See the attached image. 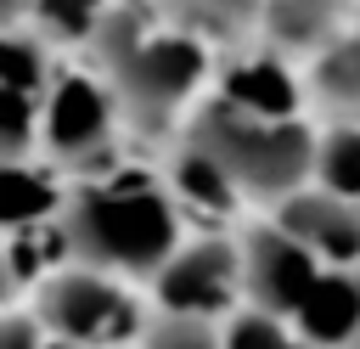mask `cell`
<instances>
[{
  "label": "cell",
  "mask_w": 360,
  "mask_h": 349,
  "mask_svg": "<svg viewBox=\"0 0 360 349\" xmlns=\"http://www.w3.org/2000/svg\"><path fill=\"white\" fill-rule=\"evenodd\" d=\"M84 45L96 51V73L118 96L124 124L163 135L191 118L208 51L202 34L180 28L158 0H112Z\"/></svg>",
  "instance_id": "1"
},
{
  "label": "cell",
  "mask_w": 360,
  "mask_h": 349,
  "mask_svg": "<svg viewBox=\"0 0 360 349\" xmlns=\"http://www.w3.org/2000/svg\"><path fill=\"white\" fill-rule=\"evenodd\" d=\"M62 236L73 265L107 270L118 281H152L186 242V208L152 174H90L62 203Z\"/></svg>",
  "instance_id": "2"
},
{
  "label": "cell",
  "mask_w": 360,
  "mask_h": 349,
  "mask_svg": "<svg viewBox=\"0 0 360 349\" xmlns=\"http://www.w3.org/2000/svg\"><path fill=\"white\" fill-rule=\"evenodd\" d=\"M180 141L208 152L242 197L270 203V208L292 197L298 186H309L315 174V129L304 118H253V113L225 107L219 96L191 107V118L180 124Z\"/></svg>",
  "instance_id": "3"
},
{
  "label": "cell",
  "mask_w": 360,
  "mask_h": 349,
  "mask_svg": "<svg viewBox=\"0 0 360 349\" xmlns=\"http://www.w3.org/2000/svg\"><path fill=\"white\" fill-rule=\"evenodd\" d=\"M34 321L45 338L79 349H129L146 326L135 281H118L90 265H62L34 287Z\"/></svg>",
  "instance_id": "4"
},
{
  "label": "cell",
  "mask_w": 360,
  "mask_h": 349,
  "mask_svg": "<svg viewBox=\"0 0 360 349\" xmlns=\"http://www.w3.org/2000/svg\"><path fill=\"white\" fill-rule=\"evenodd\" d=\"M124 113H118V96L101 73H56L39 96V152L62 169H96L107 163L112 152V135H118Z\"/></svg>",
  "instance_id": "5"
},
{
  "label": "cell",
  "mask_w": 360,
  "mask_h": 349,
  "mask_svg": "<svg viewBox=\"0 0 360 349\" xmlns=\"http://www.w3.org/2000/svg\"><path fill=\"white\" fill-rule=\"evenodd\" d=\"M152 298L163 315L231 321L242 310V242L225 231L186 236L152 276Z\"/></svg>",
  "instance_id": "6"
},
{
  "label": "cell",
  "mask_w": 360,
  "mask_h": 349,
  "mask_svg": "<svg viewBox=\"0 0 360 349\" xmlns=\"http://www.w3.org/2000/svg\"><path fill=\"white\" fill-rule=\"evenodd\" d=\"M321 270L326 265L298 236H287L276 220H264L242 236V304L248 310H270V315L292 321V310L304 304V293L315 287Z\"/></svg>",
  "instance_id": "7"
},
{
  "label": "cell",
  "mask_w": 360,
  "mask_h": 349,
  "mask_svg": "<svg viewBox=\"0 0 360 349\" xmlns=\"http://www.w3.org/2000/svg\"><path fill=\"white\" fill-rule=\"evenodd\" d=\"M270 220L287 231V236H298L321 265H332V270H354V259H360V203L354 197H338V191H326V186H298L292 197H281L276 208H270Z\"/></svg>",
  "instance_id": "8"
},
{
  "label": "cell",
  "mask_w": 360,
  "mask_h": 349,
  "mask_svg": "<svg viewBox=\"0 0 360 349\" xmlns=\"http://www.w3.org/2000/svg\"><path fill=\"white\" fill-rule=\"evenodd\" d=\"M304 79L292 73L287 56H276L270 45L259 51H236L219 62V101L236 107V113H253V118H298L304 113Z\"/></svg>",
  "instance_id": "9"
},
{
  "label": "cell",
  "mask_w": 360,
  "mask_h": 349,
  "mask_svg": "<svg viewBox=\"0 0 360 349\" xmlns=\"http://www.w3.org/2000/svg\"><path fill=\"white\" fill-rule=\"evenodd\" d=\"M253 28L264 34V45L276 56H304L315 62L332 39H343L354 23H349V0H259V17Z\"/></svg>",
  "instance_id": "10"
},
{
  "label": "cell",
  "mask_w": 360,
  "mask_h": 349,
  "mask_svg": "<svg viewBox=\"0 0 360 349\" xmlns=\"http://www.w3.org/2000/svg\"><path fill=\"white\" fill-rule=\"evenodd\" d=\"M292 326L315 349H354L360 343V276L354 270H321L304 304L292 310Z\"/></svg>",
  "instance_id": "11"
},
{
  "label": "cell",
  "mask_w": 360,
  "mask_h": 349,
  "mask_svg": "<svg viewBox=\"0 0 360 349\" xmlns=\"http://www.w3.org/2000/svg\"><path fill=\"white\" fill-rule=\"evenodd\" d=\"M62 203H68V191H62V186H56V174H51V169H39L34 158L0 163V236L62 220Z\"/></svg>",
  "instance_id": "12"
},
{
  "label": "cell",
  "mask_w": 360,
  "mask_h": 349,
  "mask_svg": "<svg viewBox=\"0 0 360 349\" xmlns=\"http://www.w3.org/2000/svg\"><path fill=\"white\" fill-rule=\"evenodd\" d=\"M309 96L338 118V124H360V28H349L343 39H332L315 62H309Z\"/></svg>",
  "instance_id": "13"
},
{
  "label": "cell",
  "mask_w": 360,
  "mask_h": 349,
  "mask_svg": "<svg viewBox=\"0 0 360 349\" xmlns=\"http://www.w3.org/2000/svg\"><path fill=\"white\" fill-rule=\"evenodd\" d=\"M169 191H174V203L180 208H197V214H231L236 203H242V191L231 186V174L208 158V152H197V146H174V158H169V180H163Z\"/></svg>",
  "instance_id": "14"
},
{
  "label": "cell",
  "mask_w": 360,
  "mask_h": 349,
  "mask_svg": "<svg viewBox=\"0 0 360 349\" xmlns=\"http://www.w3.org/2000/svg\"><path fill=\"white\" fill-rule=\"evenodd\" d=\"M309 180L360 203V124H338L332 118L326 129H315V174Z\"/></svg>",
  "instance_id": "15"
},
{
  "label": "cell",
  "mask_w": 360,
  "mask_h": 349,
  "mask_svg": "<svg viewBox=\"0 0 360 349\" xmlns=\"http://www.w3.org/2000/svg\"><path fill=\"white\" fill-rule=\"evenodd\" d=\"M51 51L45 39H34L28 28L22 34H0V84L6 90H28V96H45L51 84Z\"/></svg>",
  "instance_id": "16"
},
{
  "label": "cell",
  "mask_w": 360,
  "mask_h": 349,
  "mask_svg": "<svg viewBox=\"0 0 360 349\" xmlns=\"http://www.w3.org/2000/svg\"><path fill=\"white\" fill-rule=\"evenodd\" d=\"M129 349H225V321H197V315H146L141 338Z\"/></svg>",
  "instance_id": "17"
},
{
  "label": "cell",
  "mask_w": 360,
  "mask_h": 349,
  "mask_svg": "<svg viewBox=\"0 0 360 349\" xmlns=\"http://www.w3.org/2000/svg\"><path fill=\"white\" fill-rule=\"evenodd\" d=\"M225 349H315L287 315H270V310H236L225 321Z\"/></svg>",
  "instance_id": "18"
},
{
  "label": "cell",
  "mask_w": 360,
  "mask_h": 349,
  "mask_svg": "<svg viewBox=\"0 0 360 349\" xmlns=\"http://www.w3.org/2000/svg\"><path fill=\"white\" fill-rule=\"evenodd\" d=\"M112 0H39L34 6V34L56 39V45H79L96 34V23L107 17Z\"/></svg>",
  "instance_id": "19"
},
{
  "label": "cell",
  "mask_w": 360,
  "mask_h": 349,
  "mask_svg": "<svg viewBox=\"0 0 360 349\" xmlns=\"http://www.w3.org/2000/svg\"><path fill=\"white\" fill-rule=\"evenodd\" d=\"M39 152V96L0 84V163Z\"/></svg>",
  "instance_id": "20"
},
{
  "label": "cell",
  "mask_w": 360,
  "mask_h": 349,
  "mask_svg": "<svg viewBox=\"0 0 360 349\" xmlns=\"http://www.w3.org/2000/svg\"><path fill=\"white\" fill-rule=\"evenodd\" d=\"M174 23L186 17L191 34H219V28H242L259 17V0H158Z\"/></svg>",
  "instance_id": "21"
},
{
  "label": "cell",
  "mask_w": 360,
  "mask_h": 349,
  "mask_svg": "<svg viewBox=\"0 0 360 349\" xmlns=\"http://www.w3.org/2000/svg\"><path fill=\"white\" fill-rule=\"evenodd\" d=\"M45 343V332H39V321L34 315H0V349H39Z\"/></svg>",
  "instance_id": "22"
},
{
  "label": "cell",
  "mask_w": 360,
  "mask_h": 349,
  "mask_svg": "<svg viewBox=\"0 0 360 349\" xmlns=\"http://www.w3.org/2000/svg\"><path fill=\"white\" fill-rule=\"evenodd\" d=\"M34 6H39V0H0V34L34 28Z\"/></svg>",
  "instance_id": "23"
},
{
  "label": "cell",
  "mask_w": 360,
  "mask_h": 349,
  "mask_svg": "<svg viewBox=\"0 0 360 349\" xmlns=\"http://www.w3.org/2000/svg\"><path fill=\"white\" fill-rule=\"evenodd\" d=\"M17 293V281H11V270H6V259H0V315H6V298Z\"/></svg>",
  "instance_id": "24"
},
{
  "label": "cell",
  "mask_w": 360,
  "mask_h": 349,
  "mask_svg": "<svg viewBox=\"0 0 360 349\" xmlns=\"http://www.w3.org/2000/svg\"><path fill=\"white\" fill-rule=\"evenodd\" d=\"M39 349H79V343H62V338H45Z\"/></svg>",
  "instance_id": "25"
},
{
  "label": "cell",
  "mask_w": 360,
  "mask_h": 349,
  "mask_svg": "<svg viewBox=\"0 0 360 349\" xmlns=\"http://www.w3.org/2000/svg\"><path fill=\"white\" fill-rule=\"evenodd\" d=\"M354 276H360V259H354Z\"/></svg>",
  "instance_id": "26"
},
{
  "label": "cell",
  "mask_w": 360,
  "mask_h": 349,
  "mask_svg": "<svg viewBox=\"0 0 360 349\" xmlns=\"http://www.w3.org/2000/svg\"><path fill=\"white\" fill-rule=\"evenodd\" d=\"M354 28H360V17H354Z\"/></svg>",
  "instance_id": "27"
}]
</instances>
